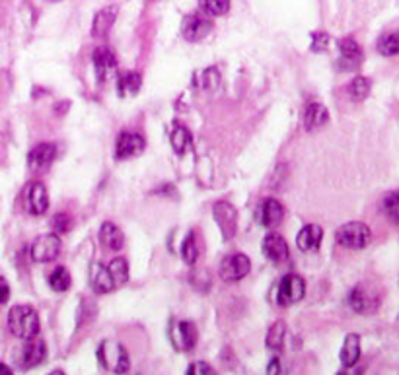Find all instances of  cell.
I'll return each mask as SVG.
<instances>
[{
	"label": "cell",
	"instance_id": "cell-1",
	"mask_svg": "<svg viewBox=\"0 0 399 375\" xmlns=\"http://www.w3.org/2000/svg\"><path fill=\"white\" fill-rule=\"evenodd\" d=\"M8 328L14 337L26 338L38 337L39 335V317L38 311L29 305H14L8 311Z\"/></svg>",
	"mask_w": 399,
	"mask_h": 375
},
{
	"label": "cell",
	"instance_id": "cell-2",
	"mask_svg": "<svg viewBox=\"0 0 399 375\" xmlns=\"http://www.w3.org/2000/svg\"><path fill=\"white\" fill-rule=\"evenodd\" d=\"M97 360H100V366L111 374H127L131 367L127 350L121 342H115V340H104L100 344Z\"/></svg>",
	"mask_w": 399,
	"mask_h": 375
},
{
	"label": "cell",
	"instance_id": "cell-3",
	"mask_svg": "<svg viewBox=\"0 0 399 375\" xmlns=\"http://www.w3.org/2000/svg\"><path fill=\"white\" fill-rule=\"evenodd\" d=\"M335 241L347 249H364L372 241V232L370 228L362 222H349L337 230Z\"/></svg>",
	"mask_w": 399,
	"mask_h": 375
},
{
	"label": "cell",
	"instance_id": "cell-4",
	"mask_svg": "<svg viewBox=\"0 0 399 375\" xmlns=\"http://www.w3.org/2000/svg\"><path fill=\"white\" fill-rule=\"evenodd\" d=\"M31 259L33 263H51L61 253V237L58 234H43L31 244Z\"/></svg>",
	"mask_w": 399,
	"mask_h": 375
},
{
	"label": "cell",
	"instance_id": "cell-5",
	"mask_svg": "<svg viewBox=\"0 0 399 375\" xmlns=\"http://www.w3.org/2000/svg\"><path fill=\"white\" fill-rule=\"evenodd\" d=\"M306 284L302 276L298 274H286L283 280L279 282L276 288V303L279 305H292L304 298Z\"/></svg>",
	"mask_w": 399,
	"mask_h": 375
},
{
	"label": "cell",
	"instance_id": "cell-6",
	"mask_svg": "<svg viewBox=\"0 0 399 375\" xmlns=\"http://www.w3.org/2000/svg\"><path fill=\"white\" fill-rule=\"evenodd\" d=\"M170 340L178 352H189L197 342V327L191 321H175L170 327Z\"/></svg>",
	"mask_w": 399,
	"mask_h": 375
},
{
	"label": "cell",
	"instance_id": "cell-7",
	"mask_svg": "<svg viewBox=\"0 0 399 375\" xmlns=\"http://www.w3.org/2000/svg\"><path fill=\"white\" fill-rule=\"evenodd\" d=\"M212 214H214V220H217L224 239H232L236 235V230H238V212H236V208L226 200H219L212 207Z\"/></svg>",
	"mask_w": 399,
	"mask_h": 375
},
{
	"label": "cell",
	"instance_id": "cell-8",
	"mask_svg": "<svg viewBox=\"0 0 399 375\" xmlns=\"http://www.w3.org/2000/svg\"><path fill=\"white\" fill-rule=\"evenodd\" d=\"M24 207L31 216H41L49 208V193L43 183H29L24 191Z\"/></svg>",
	"mask_w": 399,
	"mask_h": 375
},
{
	"label": "cell",
	"instance_id": "cell-9",
	"mask_svg": "<svg viewBox=\"0 0 399 375\" xmlns=\"http://www.w3.org/2000/svg\"><path fill=\"white\" fill-rule=\"evenodd\" d=\"M45 356H47V346L43 338H26L24 346L19 350V366L24 369H31L39 366L41 362H45Z\"/></svg>",
	"mask_w": 399,
	"mask_h": 375
},
{
	"label": "cell",
	"instance_id": "cell-10",
	"mask_svg": "<svg viewBox=\"0 0 399 375\" xmlns=\"http://www.w3.org/2000/svg\"><path fill=\"white\" fill-rule=\"evenodd\" d=\"M251 271V261L244 253H236L232 257H226L220 264V276L226 282H238L246 278Z\"/></svg>",
	"mask_w": 399,
	"mask_h": 375
},
{
	"label": "cell",
	"instance_id": "cell-11",
	"mask_svg": "<svg viewBox=\"0 0 399 375\" xmlns=\"http://www.w3.org/2000/svg\"><path fill=\"white\" fill-rule=\"evenodd\" d=\"M57 158V148L55 144L49 142H41L38 146H33L28 154V168L33 173H41L45 169L51 168V163Z\"/></svg>",
	"mask_w": 399,
	"mask_h": 375
},
{
	"label": "cell",
	"instance_id": "cell-12",
	"mask_svg": "<svg viewBox=\"0 0 399 375\" xmlns=\"http://www.w3.org/2000/svg\"><path fill=\"white\" fill-rule=\"evenodd\" d=\"M146 142L141 134L136 132H121L117 136V142H115V156L117 160H129L133 156H139L143 154Z\"/></svg>",
	"mask_w": 399,
	"mask_h": 375
},
{
	"label": "cell",
	"instance_id": "cell-13",
	"mask_svg": "<svg viewBox=\"0 0 399 375\" xmlns=\"http://www.w3.org/2000/svg\"><path fill=\"white\" fill-rule=\"evenodd\" d=\"M212 31V22L199 14H189L183 18V26H181V33L187 41H201L205 39Z\"/></svg>",
	"mask_w": 399,
	"mask_h": 375
},
{
	"label": "cell",
	"instance_id": "cell-14",
	"mask_svg": "<svg viewBox=\"0 0 399 375\" xmlns=\"http://www.w3.org/2000/svg\"><path fill=\"white\" fill-rule=\"evenodd\" d=\"M263 255L271 263L281 264L288 261L290 251H288V244L281 234H267L263 239Z\"/></svg>",
	"mask_w": 399,
	"mask_h": 375
},
{
	"label": "cell",
	"instance_id": "cell-15",
	"mask_svg": "<svg viewBox=\"0 0 399 375\" xmlns=\"http://www.w3.org/2000/svg\"><path fill=\"white\" fill-rule=\"evenodd\" d=\"M349 305L357 313H374V311L378 310V305H380V296L366 290L364 286H357L349 294Z\"/></svg>",
	"mask_w": 399,
	"mask_h": 375
},
{
	"label": "cell",
	"instance_id": "cell-16",
	"mask_svg": "<svg viewBox=\"0 0 399 375\" xmlns=\"http://www.w3.org/2000/svg\"><path fill=\"white\" fill-rule=\"evenodd\" d=\"M339 53H341L339 65H341L343 70H354V68H359V66L362 65V61H364L362 47L352 38H345L339 41Z\"/></svg>",
	"mask_w": 399,
	"mask_h": 375
},
{
	"label": "cell",
	"instance_id": "cell-17",
	"mask_svg": "<svg viewBox=\"0 0 399 375\" xmlns=\"http://www.w3.org/2000/svg\"><path fill=\"white\" fill-rule=\"evenodd\" d=\"M92 63H94L95 74L100 82H105L109 76L114 74L115 68H117V58L115 53L109 47H97L92 53Z\"/></svg>",
	"mask_w": 399,
	"mask_h": 375
},
{
	"label": "cell",
	"instance_id": "cell-18",
	"mask_svg": "<svg viewBox=\"0 0 399 375\" xmlns=\"http://www.w3.org/2000/svg\"><path fill=\"white\" fill-rule=\"evenodd\" d=\"M285 208L276 198H265L257 208V222L265 228H275L283 222Z\"/></svg>",
	"mask_w": 399,
	"mask_h": 375
},
{
	"label": "cell",
	"instance_id": "cell-19",
	"mask_svg": "<svg viewBox=\"0 0 399 375\" xmlns=\"http://www.w3.org/2000/svg\"><path fill=\"white\" fill-rule=\"evenodd\" d=\"M322 239H323L322 228L315 224H308L300 230V234L296 237V245H298V249H302V251H315V249H320Z\"/></svg>",
	"mask_w": 399,
	"mask_h": 375
},
{
	"label": "cell",
	"instance_id": "cell-20",
	"mask_svg": "<svg viewBox=\"0 0 399 375\" xmlns=\"http://www.w3.org/2000/svg\"><path fill=\"white\" fill-rule=\"evenodd\" d=\"M119 8L117 6H105L94 16V24H92V33L94 38H104L109 33V29L114 28L115 19H117Z\"/></svg>",
	"mask_w": 399,
	"mask_h": 375
},
{
	"label": "cell",
	"instance_id": "cell-21",
	"mask_svg": "<svg viewBox=\"0 0 399 375\" xmlns=\"http://www.w3.org/2000/svg\"><path fill=\"white\" fill-rule=\"evenodd\" d=\"M341 366L345 369H349V367L357 366V362H359V358H361V337L359 335H347L345 337V342H343L341 348Z\"/></svg>",
	"mask_w": 399,
	"mask_h": 375
},
{
	"label": "cell",
	"instance_id": "cell-22",
	"mask_svg": "<svg viewBox=\"0 0 399 375\" xmlns=\"http://www.w3.org/2000/svg\"><path fill=\"white\" fill-rule=\"evenodd\" d=\"M90 284L97 294H109L115 290V284L111 280V274L107 271V266L102 263L92 264V271H90Z\"/></svg>",
	"mask_w": 399,
	"mask_h": 375
},
{
	"label": "cell",
	"instance_id": "cell-23",
	"mask_svg": "<svg viewBox=\"0 0 399 375\" xmlns=\"http://www.w3.org/2000/svg\"><path fill=\"white\" fill-rule=\"evenodd\" d=\"M100 244L104 245L107 251H121L125 244L123 232L114 222H105L100 228Z\"/></svg>",
	"mask_w": 399,
	"mask_h": 375
},
{
	"label": "cell",
	"instance_id": "cell-24",
	"mask_svg": "<svg viewBox=\"0 0 399 375\" xmlns=\"http://www.w3.org/2000/svg\"><path fill=\"white\" fill-rule=\"evenodd\" d=\"M329 121V113L322 104H310L304 111V129L306 131H318L325 122Z\"/></svg>",
	"mask_w": 399,
	"mask_h": 375
},
{
	"label": "cell",
	"instance_id": "cell-25",
	"mask_svg": "<svg viewBox=\"0 0 399 375\" xmlns=\"http://www.w3.org/2000/svg\"><path fill=\"white\" fill-rule=\"evenodd\" d=\"M143 86V78L139 72H123L117 76V92L119 95H133L141 90Z\"/></svg>",
	"mask_w": 399,
	"mask_h": 375
},
{
	"label": "cell",
	"instance_id": "cell-26",
	"mask_svg": "<svg viewBox=\"0 0 399 375\" xmlns=\"http://www.w3.org/2000/svg\"><path fill=\"white\" fill-rule=\"evenodd\" d=\"M285 337H286V325L285 321H276L271 325L269 333H267V348L273 350V352H281L285 346Z\"/></svg>",
	"mask_w": 399,
	"mask_h": 375
},
{
	"label": "cell",
	"instance_id": "cell-27",
	"mask_svg": "<svg viewBox=\"0 0 399 375\" xmlns=\"http://www.w3.org/2000/svg\"><path fill=\"white\" fill-rule=\"evenodd\" d=\"M370 80L366 76H357V78H352L351 84L347 86V94L352 102H364L370 94Z\"/></svg>",
	"mask_w": 399,
	"mask_h": 375
},
{
	"label": "cell",
	"instance_id": "cell-28",
	"mask_svg": "<svg viewBox=\"0 0 399 375\" xmlns=\"http://www.w3.org/2000/svg\"><path fill=\"white\" fill-rule=\"evenodd\" d=\"M191 144V132L180 125V122H173V131H171V146L175 154H183V152L189 148Z\"/></svg>",
	"mask_w": 399,
	"mask_h": 375
},
{
	"label": "cell",
	"instance_id": "cell-29",
	"mask_svg": "<svg viewBox=\"0 0 399 375\" xmlns=\"http://www.w3.org/2000/svg\"><path fill=\"white\" fill-rule=\"evenodd\" d=\"M107 271L111 274V280H114L115 288H121L123 284L129 280V266L125 259H114L111 263L107 264Z\"/></svg>",
	"mask_w": 399,
	"mask_h": 375
},
{
	"label": "cell",
	"instance_id": "cell-30",
	"mask_svg": "<svg viewBox=\"0 0 399 375\" xmlns=\"http://www.w3.org/2000/svg\"><path fill=\"white\" fill-rule=\"evenodd\" d=\"M378 51L384 56H398L399 55V31H390L378 39Z\"/></svg>",
	"mask_w": 399,
	"mask_h": 375
},
{
	"label": "cell",
	"instance_id": "cell-31",
	"mask_svg": "<svg viewBox=\"0 0 399 375\" xmlns=\"http://www.w3.org/2000/svg\"><path fill=\"white\" fill-rule=\"evenodd\" d=\"M70 282H72V278H70V274L65 266H57L49 276V286L55 292H67L70 288Z\"/></svg>",
	"mask_w": 399,
	"mask_h": 375
},
{
	"label": "cell",
	"instance_id": "cell-32",
	"mask_svg": "<svg viewBox=\"0 0 399 375\" xmlns=\"http://www.w3.org/2000/svg\"><path fill=\"white\" fill-rule=\"evenodd\" d=\"M197 257H199V247H197V239H195V232H191L181 245V259L187 264L197 263Z\"/></svg>",
	"mask_w": 399,
	"mask_h": 375
},
{
	"label": "cell",
	"instance_id": "cell-33",
	"mask_svg": "<svg viewBox=\"0 0 399 375\" xmlns=\"http://www.w3.org/2000/svg\"><path fill=\"white\" fill-rule=\"evenodd\" d=\"M199 6L209 16H224L230 10V0H199Z\"/></svg>",
	"mask_w": 399,
	"mask_h": 375
},
{
	"label": "cell",
	"instance_id": "cell-34",
	"mask_svg": "<svg viewBox=\"0 0 399 375\" xmlns=\"http://www.w3.org/2000/svg\"><path fill=\"white\" fill-rule=\"evenodd\" d=\"M384 212L393 224H399V191H391L384 197Z\"/></svg>",
	"mask_w": 399,
	"mask_h": 375
},
{
	"label": "cell",
	"instance_id": "cell-35",
	"mask_svg": "<svg viewBox=\"0 0 399 375\" xmlns=\"http://www.w3.org/2000/svg\"><path fill=\"white\" fill-rule=\"evenodd\" d=\"M199 84L201 88H205V90H217L220 86V72L217 68H207V70H203V72H201Z\"/></svg>",
	"mask_w": 399,
	"mask_h": 375
},
{
	"label": "cell",
	"instance_id": "cell-36",
	"mask_svg": "<svg viewBox=\"0 0 399 375\" xmlns=\"http://www.w3.org/2000/svg\"><path fill=\"white\" fill-rule=\"evenodd\" d=\"M327 45H329V35H327L325 31H315V33H312V51H314V53L327 51Z\"/></svg>",
	"mask_w": 399,
	"mask_h": 375
},
{
	"label": "cell",
	"instance_id": "cell-37",
	"mask_svg": "<svg viewBox=\"0 0 399 375\" xmlns=\"http://www.w3.org/2000/svg\"><path fill=\"white\" fill-rule=\"evenodd\" d=\"M70 225H72V220H70V216L68 214H57L53 218V230H55V234H67L68 230H70Z\"/></svg>",
	"mask_w": 399,
	"mask_h": 375
},
{
	"label": "cell",
	"instance_id": "cell-38",
	"mask_svg": "<svg viewBox=\"0 0 399 375\" xmlns=\"http://www.w3.org/2000/svg\"><path fill=\"white\" fill-rule=\"evenodd\" d=\"M187 374H214V369L209 364H205V362H195V364H191L187 367Z\"/></svg>",
	"mask_w": 399,
	"mask_h": 375
},
{
	"label": "cell",
	"instance_id": "cell-39",
	"mask_svg": "<svg viewBox=\"0 0 399 375\" xmlns=\"http://www.w3.org/2000/svg\"><path fill=\"white\" fill-rule=\"evenodd\" d=\"M10 300V286L4 278H0V303H6Z\"/></svg>",
	"mask_w": 399,
	"mask_h": 375
},
{
	"label": "cell",
	"instance_id": "cell-40",
	"mask_svg": "<svg viewBox=\"0 0 399 375\" xmlns=\"http://www.w3.org/2000/svg\"><path fill=\"white\" fill-rule=\"evenodd\" d=\"M267 374H281V362H279V358H273V360L269 362Z\"/></svg>",
	"mask_w": 399,
	"mask_h": 375
},
{
	"label": "cell",
	"instance_id": "cell-41",
	"mask_svg": "<svg viewBox=\"0 0 399 375\" xmlns=\"http://www.w3.org/2000/svg\"><path fill=\"white\" fill-rule=\"evenodd\" d=\"M0 375H12V369L8 366H4L2 362H0Z\"/></svg>",
	"mask_w": 399,
	"mask_h": 375
},
{
	"label": "cell",
	"instance_id": "cell-42",
	"mask_svg": "<svg viewBox=\"0 0 399 375\" xmlns=\"http://www.w3.org/2000/svg\"><path fill=\"white\" fill-rule=\"evenodd\" d=\"M51 2H57V0H51Z\"/></svg>",
	"mask_w": 399,
	"mask_h": 375
}]
</instances>
